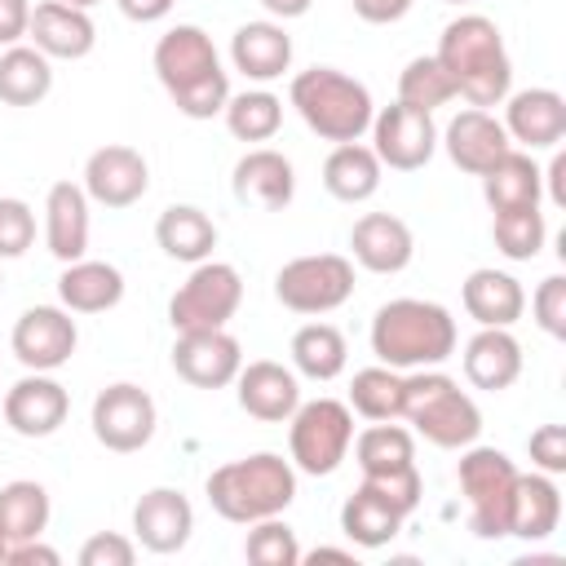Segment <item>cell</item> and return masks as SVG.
<instances>
[{"label":"cell","instance_id":"cell-1","mask_svg":"<svg viewBox=\"0 0 566 566\" xmlns=\"http://www.w3.org/2000/svg\"><path fill=\"white\" fill-rule=\"evenodd\" d=\"M442 71L455 84V97H469V106H500L513 84V62L504 49V35L491 18L482 13H460L455 22L442 27L438 53Z\"/></svg>","mask_w":566,"mask_h":566},{"label":"cell","instance_id":"cell-2","mask_svg":"<svg viewBox=\"0 0 566 566\" xmlns=\"http://www.w3.org/2000/svg\"><path fill=\"white\" fill-rule=\"evenodd\" d=\"M155 75L186 119H212L230 102V80L203 27H172L155 44Z\"/></svg>","mask_w":566,"mask_h":566},{"label":"cell","instance_id":"cell-3","mask_svg":"<svg viewBox=\"0 0 566 566\" xmlns=\"http://www.w3.org/2000/svg\"><path fill=\"white\" fill-rule=\"evenodd\" d=\"M371 354L394 371L438 367L455 354V318L438 301L398 296L371 318Z\"/></svg>","mask_w":566,"mask_h":566},{"label":"cell","instance_id":"cell-4","mask_svg":"<svg viewBox=\"0 0 566 566\" xmlns=\"http://www.w3.org/2000/svg\"><path fill=\"white\" fill-rule=\"evenodd\" d=\"M292 500H296V473L274 451L230 460V464L212 469V478H208V504L226 522H239V526L261 522V517H279Z\"/></svg>","mask_w":566,"mask_h":566},{"label":"cell","instance_id":"cell-5","mask_svg":"<svg viewBox=\"0 0 566 566\" xmlns=\"http://www.w3.org/2000/svg\"><path fill=\"white\" fill-rule=\"evenodd\" d=\"M292 106L305 119L310 133L323 142H358L371 128V93L363 80L336 71V66H310L292 80Z\"/></svg>","mask_w":566,"mask_h":566},{"label":"cell","instance_id":"cell-6","mask_svg":"<svg viewBox=\"0 0 566 566\" xmlns=\"http://www.w3.org/2000/svg\"><path fill=\"white\" fill-rule=\"evenodd\" d=\"M402 416L416 424V433L442 451H460L478 442L482 433V411L478 402L451 380L447 371L420 367L416 376H402Z\"/></svg>","mask_w":566,"mask_h":566},{"label":"cell","instance_id":"cell-7","mask_svg":"<svg viewBox=\"0 0 566 566\" xmlns=\"http://www.w3.org/2000/svg\"><path fill=\"white\" fill-rule=\"evenodd\" d=\"M420 504V473H389V478H363L358 491L340 504V531L358 548H385L402 522Z\"/></svg>","mask_w":566,"mask_h":566},{"label":"cell","instance_id":"cell-8","mask_svg":"<svg viewBox=\"0 0 566 566\" xmlns=\"http://www.w3.org/2000/svg\"><path fill=\"white\" fill-rule=\"evenodd\" d=\"M455 478L469 500V531L478 539H504L509 513H513V491H517V464L495 447L469 442L455 464Z\"/></svg>","mask_w":566,"mask_h":566},{"label":"cell","instance_id":"cell-9","mask_svg":"<svg viewBox=\"0 0 566 566\" xmlns=\"http://www.w3.org/2000/svg\"><path fill=\"white\" fill-rule=\"evenodd\" d=\"M287 447H292V464L310 478H327L340 469V460L349 455L354 442V411L349 402L336 398H314V402H296V411L287 416Z\"/></svg>","mask_w":566,"mask_h":566},{"label":"cell","instance_id":"cell-10","mask_svg":"<svg viewBox=\"0 0 566 566\" xmlns=\"http://www.w3.org/2000/svg\"><path fill=\"white\" fill-rule=\"evenodd\" d=\"M274 296L292 314H332L354 296V261L340 252L296 256L274 274Z\"/></svg>","mask_w":566,"mask_h":566},{"label":"cell","instance_id":"cell-11","mask_svg":"<svg viewBox=\"0 0 566 566\" xmlns=\"http://www.w3.org/2000/svg\"><path fill=\"white\" fill-rule=\"evenodd\" d=\"M243 301V279L226 261H199L190 279L172 292L168 301V323L172 332H208L226 327Z\"/></svg>","mask_w":566,"mask_h":566},{"label":"cell","instance_id":"cell-12","mask_svg":"<svg viewBox=\"0 0 566 566\" xmlns=\"http://www.w3.org/2000/svg\"><path fill=\"white\" fill-rule=\"evenodd\" d=\"M93 438L106 447V451H142L150 438H155V398L142 389V385H106L97 398H93Z\"/></svg>","mask_w":566,"mask_h":566},{"label":"cell","instance_id":"cell-13","mask_svg":"<svg viewBox=\"0 0 566 566\" xmlns=\"http://www.w3.org/2000/svg\"><path fill=\"white\" fill-rule=\"evenodd\" d=\"M371 150L380 164L398 168V172H416L433 159L438 150V128H433V115L429 111H416V106H385L380 115H371Z\"/></svg>","mask_w":566,"mask_h":566},{"label":"cell","instance_id":"cell-14","mask_svg":"<svg viewBox=\"0 0 566 566\" xmlns=\"http://www.w3.org/2000/svg\"><path fill=\"white\" fill-rule=\"evenodd\" d=\"M75 318L71 310H57V305H31L18 323H13V354L27 371H57L62 363H71L75 354Z\"/></svg>","mask_w":566,"mask_h":566},{"label":"cell","instance_id":"cell-15","mask_svg":"<svg viewBox=\"0 0 566 566\" xmlns=\"http://www.w3.org/2000/svg\"><path fill=\"white\" fill-rule=\"evenodd\" d=\"M243 367V349L226 327L208 332H177L172 371L195 389H226Z\"/></svg>","mask_w":566,"mask_h":566},{"label":"cell","instance_id":"cell-16","mask_svg":"<svg viewBox=\"0 0 566 566\" xmlns=\"http://www.w3.org/2000/svg\"><path fill=\"white\" fill-rule=\"evenodd\" d=\"M150 186V168L142 159V150L133 146H97L84 164V195L102 208H128L146 195Z\"/></svg>","mask_w":566,"mask_h":566},{"label":"cell","instance_id":"cell-17","mask_svg":"<svg viewBox=\"0 0 566 566\" xmlns=\"http://www.w3.org/2000/svg\"><path fill=\"white\" fill-rule=\"evenodd\" d=\"M195 531V509L181 491L172 486H155L146 491L137 504H133V535L142 548L168 557V553H181L186 539Z\"/></svg>","mask_w":566,"mask_h":566},{"label":"cell","instance_id":"cell-18","mask_svg":"<svg viewBox=\"0 0 566 566\" xmlns=\"http://www.w3.org/2000/svg\"><path fill=\"white\" fill-rule=\"evenodd\" d=\"M66 411H71V394L53 376H44V371L22 376L4 394V420L22 438H49V433H57L62 420H66Z\"/></svg>","mask_w":566,"mask_h":566},{"label":"cell","instance_id":"cell-19","mask_svg":"<svg viewBox=\"0 0 566 566\" xmlns=\"http://www.w3.org/2000/svg\"><path fill=\"white\" fill-rule=\"evenodd\" d=\"M442 146H447L451 164H455L460 172H473V177H482L495 159H504V155L513 150V142H509L504 124H500L491 111H482V106L460 111V115L447 124Z\"/></svg>","mask_w":566,"mask_h":566},{"label":"cell","instance_id":"cell-20","mask_svg":"<svg viewBox=\"0 0 566 566\" xmlns=\"http://www.w3.org/2000/svg\"><path fill=\"white\" fill-rule=\"evenodd\" d=\"M234 199L248 203V208H261V212H283L296 195V172H292V159L270 150V146H256L248 150L239 164H234Z\"/></svg>","mask_w":566,"mask_h":566},{"label":"cell","instance_id":"cell-21","mask_svg":"<svg viewBox=\"0 0 566 566\" xmlns=\"http://www.w3.org/2000/svg\"><path fill=\"white\" fill-rule=\"evenodd\" d=\"M504 133L526 150H553L566 137V97L553 88H522L504 97Z\"/></svg>","mask_w":566,"mask_h":566},{"label":"cell","instance_id":"cell-22","mask_svg":"<svg viewBox=\"0 0 566 566\" xmlns=\"http://www.w3.org/2000/svg\"><path fill=\"white\" fill-rule=\"evenodd\" d=\"M349 248H354V261L371 274H398L411 265L416 256V239H411V226L394 212H367L354 221L349 230Z\"/></svg>","mask_w":566,"mask_h":566},{"label":"cell","instance_id":"cell-23","mask_svg":"<svg viewBox=\"0 0 566 566\" xmlns=\"http://www.w3.org/2000/svg\"><path fill=\"white\" fill-rule=\"evenodd\" d=\"M234 385H239V407H243L248 416L265 420V424L287 420V416L296 411V402H301L296 376H292L283 363H270V358H256V363L239 367Z\"/></svg>","mask_w":566,"mask_h":566},{"label":"cell","instance_id":"cell-24","mask_svg":"<svg viewBox=\"0 0 566 566\" xmlns=\"http://www.w3.org/2000/svg\"><path fill=\"white\" fill-rule=\"evenodd\" d=\"M44 243L49 252L71 265L88 252V195L75 181H53L44 199Z\"/></svg>","mask_w":566,"mask_h":566},{"label":"cell","instance_id":"cell-25","mask_svg":"<svg viewBox=\"0 0 566 566\" xmlns=\"http://www.w3.org/2000/svg\"><path fill=\"white\" fill-rule=\"evenodd\" d=\"M27 35L35 40V49L44 57H71V62L84 57V53H93V40H97L88 9H75V4H62V0L35 4Z\"/></svg>","mask_w":566,"mask_h":566},{"label":"cell","instance_id":"cell-26","mask_svg":"<svg viewBox=\"0 0 566 566\" xmlns=\"http://www.w3.org/2000/svg\"><path fill=\"white\" fill-rule=\"evenodd\" d=\"M464 376L473 389L500 394L522 376V345L509 327H482L464 345Z\"/></svg>","mask_w":566,"mask_h":566},{"label":"cell","instance_id":"cell-27","mask_svg":"<svg viewBox=\"0 0 566 566\" xmlns=\"http://www.w3.org/2000/svg\"><path fill=\"white\" fill-rule=\"evenodd\" d=\"M230 62L256 84L279 80L292 66V35L279 22H243L230 40Z\"/></svg>","mask_w":566,"mask_h":566},{"label":"cell","instance_id":"cell-28","mask_svg":"<svg viewBox=\"0 0 566 566\" xmlns=\"http://www.w3.org/2000/svg\"><path fill=\"white\" fill-rule=\"evenodd\" d=\"M460 301L478 327H513L526 310V292L504 270H473L460 287Z\"/></svg>","mask_w":566,"mask_h":566},{"label":"cell","instance_id":"cell-29","mask_svg":"<svg viewBox=\"0 0 566 566\" xmlns=\"http://www.w3.org/2000/svg\"><path fill=\"white\" fill-rule=\"evenodd\" d=\"M57 301L71 314H102L124 301V274L111 261H71L57 279Z\"/></svg>","mask_w":566,"mask_h":566},{"label":"cell","instance_id":"cell-30","mask_svg":"<svg viewBox=\"0 0 566 566\" xmlns=\"http://www.w3.org/2000/svg\"><path fill=\"white\" fill-rule=\"evenodd\" d=\"M562 522V491L553 473H517L513 491V513H509V535L517 539H548Z\"/></svg>","mask_w":566,"mask_h":566},{"label":"cell","instance_id":"cell-31","mask_svg":"<svg viewBox=\"0 0 566 566\" xmlns=\"http://www.w3.org/2000/svg\"><path fill=\"white\" fill-rule=\"evenodd\" d=\"M380 159H376V150L371 146H363V142H340L327 159H323V186H327V195L332 199H340V203H363V199H371L376 190H380Z\"/></svg>","mask_w":566,"mask_h":566},{"label":"cell","instance_id":"cell-32","mask_svg":"<svg viewBox=\"0 0 566 566\" xmlns=\"http://www.w3.org/2000/svg\"><path fill=\"white\" fill-rule=\"evenodd\" d=\"M482 195L491 203V212H509V208H535L544 195V172L535 168V159L526 150H509L504 159H495L482 172Z\"/></svg>","mask_w":566,"mask_h":566},{"label":"cell","instance_id":"cell-33","mask_svg":"<svg viewBox=\"0 0 566 566\" xmlns=\"http://www.w3.org/2000/svg\"><path fill=\"white\" fill-rule=\"evenodd\" d=\"M155 239H159V248H164L172 261L199 265V261H208L212 248H217V226H212V217H208L203 208H195V203H172V208L159 212Z\"/></svg>","mask_w":566,"mask_h":566},{"label":"cell","instance_id":"cell-34","mask_svg":"<svg viewBox=\"0 0 566 566\" xmlns=\"http://www.w3.org/2000/svg\"><path fill=\"white\" fill-rule=\"evenodd\" d=\"M53 88V66L35 44H9L0 53V102L35 106Z\"/></svg>","mask_w":566,"mask_h":566},{"label":"cell","instance_id":"cell-35","mask_svg":"<svg viewBox=\"0 0 566 566\" xmlns=\"http://www.w3.org/2000/svg\"><path fill=\"white\" fill-rule=\"evenodd\" d=\"M354 455H358L363 478L407 473V469H416V438H411L402 424L376 420L371 429H363V433L354 438Z\"/></svg>","mask_w":566,"mask_h":566},{"label":"cell","instance_id":"cell-36","mask_svg":"<svg viewBox=\"0 0 566 566\" xmlns=\"http://www.w3.org/2000/svg\"><path fill=\"white\" fill-rule=\"evenodd\" d=\"M292 363L310 380H336L345 371V363H349V345H345L340 327H332V323H305L292 336Z\"/></svg>","mask_w":566,"mask_h":566},{"label":"cell","instance_id":"cell-37","mask_svg":"<svg viewBox=\"0 0 566 566\" xmlns=\"http://www.w3.org/2000/svg\"><path fill=\"white\" fill-rule=\"evenodd\" d=\"M44 526H49V491L40 482L18 478V482L0 486V535L9 544L44 535Z\"/></svg>","mask_w":566,"mask_h":566},{"label":"cell","instance_id":"cell-38","mask_svg":"<svg viewBox=\"0 0 566 566\" xmlns=\"http://www.w3.org/2000/svg\"><path fill=\"white\" fill-rule=\"evenodd\" d=\"M349 407L363 420H398L402 416V376L394 367H363L349 380Z\"/></svg>","mask_w":566,"mask_h":566},{"label":"cell","instance_id":"cell-39","mask_svg":"<svg viewBox=\"0 0 566 566\" xmlns=\"http://www.w3.org/2000/svg\"><path fill=\"white\" fill-rule=\"evenodd\" d=\"M279 124H283V102L265 88H248L226 102V128L239 142H270L279 133Z\"/></svg>","mask_w":566,"mask_h":566},{"label":"cell","instance_id":"cell-40","mask_svg":"<svg viewBox=\"0 0 566 566\" xmlns=\"http://www.w3.org/2000/svg\"><path fill=\"white\" fill-rule=\"evenodd\" d=\"M455 97V84H451V75L442 71V62L438 57H411L407 66H402V75H398V102L402 106H416V111H438V106H447Z\"/></svg>","mask_w":566,"mask_h":566},{"label":"cell","instance_id":"cell-41","mask_svg":"<svg viewBox=\"0 0 566 566\" xmlns=\"http://www.w3.org/2000/svg\"><path fill=\"white\" fill-rule=\"evenodd\" d=\"M544 234H548V226H544L539 203H535V208L495 212V221H491V239H495V248H500L509 261H531V256H539Z\"/></svg>","mask_w":566,"mask_h":566},{"label":"cell","instance_id":"cell-42","mask_svg":"<svg viewBox=\"0 0 566 566\" xmlns=\"http://www.w3.org/2000/svg\"><path fill=\"white\" fill-rule=\"evenodd\" d=\"M243 557L252 566H296L301 562V544L296 531L279 517H261L248 522V539H243Z\"/></svg>","mask_w":566,"mask_h":566},{"label":"cell","instance_id":"cell-43","mask_svg":"<svg viewBox=\"0 0 566 566\" xmlns=\"http://www.w3.org/2000/svg\"><path fill=\"white\" fill-rule=\"evenodd\" d=\"M31 243H35V212H31V203H22L13 195H0V261L22 256Z\"/></svg>","mask_w":566,"mask_h":566},{"label":"cell","instance_id":"cell-44","mask_svg":"<svg viewBox=\"0 0 566 566\" xmlns=\"http://www.w3.org/2000/svg\"><path fill=\"white\" fill-rule=\"evenodd\" d=\"M531 310H535V323L548 332V336H566V279L562 274H548L535 296H531Z\"/></svg>","mask_w":566,"mask_h":566},{"label":"cell","instance_id":"cell-45","mask_svg":"<svg viewBox=\"0 0 566 566\" xmlns=\"http://www.w3.org/2000/svg\"><path fill=\"white\" fill-rule=\"evenodd\" d=\"M526 451L539 473H566V429L562 424H539L526 438Z\"/></svg>","mask_w":566,"mask_h":566},{"label":"cell","instance_id":"cell-46","mask_svg":"<svg viewBox=\"0 0 566 566\" xmlns=\"http://www.w3.org/2000/svg\"><path fill=\"white\" fill-rule=\"evenodd\" d=\"M133 562H137L133 539H124L115 531H102V535L84 539V548H80V566H133Z\"/></svg>","mask_w":566,"mask_h":566},{"label":"cell","instance_id":"cell-47","mask_svg":"<svg viewBox=\"0 0 566 566\" xmlns=\"http://www.w3.org/2000/svg\"><path fill=\"white\" fill-rule=\"evenodd\" d=\"M31 27V0H0V44H18Z\"/></svg>","mask_w":566,"mask_h":566},{"label":"cell","instance_id":"cell-48","mask_svg":"<svg viewBox=\"0 0 566 566\" xmlns=\"http://www.w3.org/2000/svg\"><path fill=\"white\" fill-rule=\"evenodd\" d=\"M354 4V13L363 18V22H371V27H385V22H398V18H407V9L416 4V0H349Z\"/></svg>","mask_w":566,"mask_h":566},{"label":"cell","instance_id":"cell-49","mask_svg":"<svg viewBox=\"0 0 566 566\" xmlns=\"http://www.w3.org/2000/svg\"><path fill=\"white\" fill-rule=\"evenodd\" d=\"M57 566L62 557H57V548H49V544H40V535L35 539H22V544H9V553H4V566Z\"/></svg>","mask_w":566,"mask_h":566},{"label":"cell","instance_id":"cell-50","mask_svg":"<svg viewBox=\"0 0 566 566\" xmlns=\"http://www.w3.org/2000/svg\"><path fill=\"white\" fill-rule=\"evenodd\" d=\"M115 4H119V13L133 18V22H159V18H168V9H172L177 0H115Z\"/></svg>","mask_w":566,"mask_h":566},{"label":"cell","instance_id":"cell-51","mask_svg":"<svg viewBox=\"0 0 566 566\" xmlns=\"http://www.w3.org/2000/svg\"><path fill=\"white\" fill-rule=\"evenodd\" d=\"M310 4H314V0H261V9H265L270 18H279V22H287V18H301V13H310Z\"/></svg>","mask_w":566,"mask_h":566},{"label":"cell","instance_id":"cell-52","mask_svg":"<svg viewBox=\"0 0 566 566\" xmlns=\"http://www.w3.org/2000/svg\"><path fill=\"white\" fill-rule=\"evenodd\" d=\"M562 172H566V159H562V155H553V164H548V190H553V203H566Z\"/></svg>","mask_w":566,"mask_h":566},{"label":"cell","instance_id":"cell-53","mask_svg":"<svg viewBox=\"0 0 566 566\" xmlns=\"http://www.w3.org/2000/svg\"><path fill=\"white\" fill-rule=\"evenodd\" d=\"M305 562H354L349 548H314V553H301Z\"/></svg>","mask_w":566,"mask_h":566},{"label":"cell","instance_id":"cell-54","mask_svg":"<svg viewBox=\"0 0 566 566\" xmlns=\"http://www.w3.org/2000/svg\"><path fill=\"white\" fill-rule=\"evenodd\" d=\"M62 4H75V9H93L97 0H62Z\"/></svg>","mask_w":566,"mask_h":566},{"label":"cell","instance_id":"cell-55","mask_svg":"<svg viewBox=\"0 0 566 566\" xmlns=\"http://www.w3.org/2000/svg\"><path fill=\"white\" fill-rule=\"evenodd\" d=\"M4 553H9V539L0 535V566H4Z\"/></svg>","mask_w":566,"mask_h":566},{"label":"cell","instance_id":"cell-56","mask_svg":"<svg viewBox=\"0 0 566 566\" xmlns=\"http://www.w3.org/2000/svg\"><path fill=\"white\" fill-rule=\"evenodd\" d=\"M447 4H469V0H447Z\"/></svg>","mask_w":566,"mask_h":566}]
</instances>
